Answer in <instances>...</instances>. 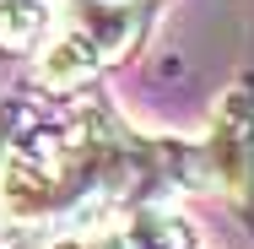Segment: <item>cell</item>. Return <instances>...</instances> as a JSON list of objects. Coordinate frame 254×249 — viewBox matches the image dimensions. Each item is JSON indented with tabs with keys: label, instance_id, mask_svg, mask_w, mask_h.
<instances>
[{
	"label": "cell",
	"instance_id": "1",
	"mask_svg": "<svg viewBox=\"0 0 254 249\" xmlns=\"http://www.w3.org/2000/svg\"><path fill=\"white\" fill-rule=\"evenodd\" d=\"M135 173L141 152L114 125L22 141L0 163V228H49L92 195L125 190Z\"/></svg>",
	"mask_w": 254,
	"mask_h": 249
},
{
	"label": "cell",
	"instance_id": "2",
	"mask_svg": "<svg viewBox=\"0 0 254 249\" xmlns=\"http://www.w3.org/2000/svg\"><path fill=\"white\" fill-rule=\"evenodd\" d=\"M200 168H205L200 184H216L227 195H249L254 190V98L244 87L222 98L216 125H211L205 152H200Z\"/></svg>",
	"mask_w": 254,
	"mask_h": 249
},
{
	"label": "cell",
	"instance_id": "3",
	"mask_svg": "<svg viewBox=\"0 0 254 249\" xmlns=\"http://www.w3.org/2000/svg\"><path fill=\"white\" fill-rule=\"evenodd\" d=\"M103 65H108V54H103V44L92 38V27H87L81 16H70L49 44H44L33 76H38L44 92H76V87H87V82L98 76Z\"/></svg>",
	"mask_w": 254,
	"mask_h": 249
},
{
	"label": "cell",
	"instance_id": "4",
	"mask_svg": "<svg viewBox=\"0 0 254 249\" xmlns=\"http://www.w3.org/2000/svg\"><path fill=\"white\" fill-rule=\"evenodd\" d=\"M65 27V0H0V44L38 49Z\"/></svg>",
	"mask_w": 254,
	"mask_h": 249
},
{
	"label": "cell",
	"instance_id": "5",
	"mask_svg": "<svg viewBox=\"0 0 254 249\" xmlns=\"http://www.w3.org/2000/svg\"><path fill=\"white\" fill-rule=\"evenodd\" d=\"M125 249H195V233L173 211H135L130 228H119Z\"/></svg>",
	"mask_w": 254,
	"mask_h": 249
},
{
	"label": "cell",
	"instance_id": "6",
	"mask_svg": "<svg viewBox=\"0 0 254 249\" xmlns=\"http://www.w3.org/2000/svg\"><path fill=\"white\" fill-rule=\"evenodd\" d=\"M54 249H125V239L119 233H81V239H65Z\"/></svg>",
	"mask_w": 254,
	"mask_h": 249
},
{
	"label": "cell",
	"instance_id": "7",
	"mask_svg": "<svg viewBox=\"0 0 254 249\" xmlns=\"http://www.w3.org/2000/svg\"><path fill=\"white\" fill-rule=\"evenodd\" d=\"M76 5H125V0H76Z\"/></svg>",
	"mask_w": 254,
	"mask_h": 249
}]
</instances>
